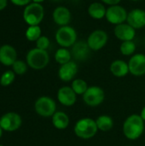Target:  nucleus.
I'll list each match as a JSON object with an SVG mask.
<instances>
[{
	"label": "nucleus",
	"instance_id": "nucleus-1",
	"mask_svg": "<svg viewBox=\"0 0 145 146\" xmlns=\"http://www.w3.org/2000/svg\"><path fill=\"white\" fill-rule=\"evenodd\" d=\"M123 134L130 140H136L139 139L144 131V121L140 115H131L124 121Z\"/></svg>",
	"mask_w": 145,
	"mask_h": 146
},
{
	"label": "nucleus",
	"instance_id": "nucleus-2",
	"mask_svg": "<svg viewBox=\"0 0 145 146\" xmlns=\"http://www.w3.org/2000/svg\"><path fill=\"white\" fill-rule=\"evenodd\" d=\"M73 132L78 138L82 139H90L93 138L98 132L96 120L89 117L79 119L73 127Z\"/></svg>",
	"mask_w": 145,
	"mask_h": 146
},
{
	"label": "nucleus",
	"instance_id": "nucleus-3",
	"mask_svg": "<svg viewBox=\"0 0 145 146\" xmlns=\"http://www.w3.org/2000/svg\"><path fill=\"white\" fill-rule=\"evenodd\" d=\"M26 62L31 68L34 70H41L47 67L50 62V56L47 50L38 48L31 49L26 56Z\"/></svg>",
	"mask_w": 145,
	"mask_h": 146
},
{
	"label": "nucleus",
	"instance_id": "nucleus-4",
	"mask_svg": "<svg viewBox=\"0 0 145 146\" xmlns=\"http://www.w3.org/2000/svg\"><path fill=\"white\" fill-rule=\"evenodd\" d=\"M44 17V9L41 3L32 2L23 10V20L28 26L39 25Z\"/></svg>",
	"mask_w": 145,
	"mask_h": 146
},
{
	"label": "nucleus",
	"instance_id": "nucleus-5",
	"mask_svg": "<svg viewBox=\"0 0 145 146\" xmlns=\"http://www.w3.org/2000/svg\"><path fill=\"white\" fill-rule=\"evenodd\" d=\"M55 38L58 45L68 49L78 41V34L74 27L68 25L60 27L56 30Z\"/></svg>",
	"mask_w": 145,
	"mask_h": 146
},
{
	"label": "nucleus",
	"instance_id": "nucleus-6",
	"mask_svg": "<svg viewBox=\"0 0 145 146\" xmlns=\"http://www.w3.org/2000/svg\"><path fill=\"white\" fill-rule=\"evenodd\" d=\"M34 110L35 112L42 117H52L56 112V104L50 97L42 96L35 101Z\"/></svg>",
	"mask_w": 145,
	"mask_h": 146
},
{
	"label": "nucleus",
	"instance_id": "nucleus-7",
	"mask_svg": "<svg viewBox=\"0 0 145 146\" xmlns=\"http://www.w3.org/2000/svg\"><path fill=\"white\" fill-rule=\"evenodd\" d=\"M85 104L90 107H97L105 99V92L103 89L97 86H89L87 91L82 95Z\"/></svg>",
	"mask_w": 145,
	"mask_h": 146
},
{
	"label": "nucleus",
	"instance_id": "nucleus-8",
	"mask_svg": "<svg viewBox=\"0 0 145 146\" xmlns=\"http://www.w3.org/2000/svg\"><path fill=\"white\" fill-rule=\"evenodd\" d=\"M128 11L121 5L116 4L109 6L107 8L105 19L107 21L112 25H119L124 22H126Z\"/></svg>",
	"mask_w": 145,
	"mask_h": 146
},
{
	"label": "nucleus",
	"instance_id": "nucleus-9",
	"mask_svg": "<svg viewBox=\"0 0 145 146\" xmlns=\"http://www.w3.org/2000/svg\"><path fill=\"white\" fill-rule=\"evenodd\" d=\"M109 41V34L102 29L92 31L87 37L86 42L92 51H98L105 47Z\"/></svg>",
	"mask_w": 145,
	"mask_h": 146
},
{
	"label": "nucleus",
	"instance_id": "nucleus-10",
	"mask_svg": "<svg viewBox=\"0 0 145 146\" xmlns=\"http://www.w3.org/2000/svg\"><path fill=\"white\" fill-rule=\"evenodd\" d=\"M21 125V116L15 112H7L0 117V127L4 132H15Z\"/></svg>",
	"mask_w": 145,
	"mask_h": 146
},
{
	"label": "nucleus",
	"instance_id": "nucleus-11",
	"mask_svg": "<svg viewBox=\"0 0 145 146\" xmlns=\"http://www.w3.org/2000/svg\"><path fill=\"white\" fill-rule=\"evenodd\" d=\"M129 72L134 76H143L145 74V55L137 53L131 56L128 62Z\"/></svg>",
	"mask_w": 145,
	"mask_h": 146
},
{
	"label": "nucleus",
	"instance_id": "nucleus-12",
	"mask_svg": "<svg viewBox=\"0 0 145 146\" xmlns=\"http://www.w3.org/2000/svg\"><path fill=\"white\" fill-rule=\"evenodd\" d=\"M71 54H72V57L78 62H84L86 61L90 56H91V52L92 51L86 40H78L72 47H71Z\"/></svg>",
	"mask_w": 145,
	"mask_h": 146
},
{
	"label": "nucleus",
	"instance_id": "nucleus-13",
	"mask_svg": "<svg viewBox=\"0 0 145 146\" xmlns=\"http://www.w3.org/2000/svg\"><path fill=\"white\" fill-rule=\"evenodd\" d=\"M114 34L115 38L121 42L133 40L136 37V29H134L127 22H124L115 26Z\"/></svg>",
	"mask_w": 145,
	"mask_h": 146
},
{
	"label": "nucleus",
	"instance_id": "nucleus-14",
	"mask_svg": "<svg viewBox=\"0 0 145 146\" xmlns=\"http://www.w3.org/2000/svg\"><path fill=\"white\" fill-rule=\"evenodd\" d=\"M79 68L74 61H70L60 66L58 69V77L63 82H69L74 80Z\"/></svg>",
	"mask_w": 145,
	"mask_h": 146
},
{
	"label": "nucleus",
	"instance_id": "nucleus-15",
	"mask_svg": "<svg viewBox=\"0 0 145 146\" xmlns=\"http://www.w3.org/2000/svg\"><path fill=\"white\" fill-rule=\"evenodd\" d=\"M52 19L53 21L59 27L68 26L72 19L71 11L66 6H57L52 12Z\"/></svg>",
	"mask_w": 145,
	"mask_h": 146
},
{
	"label": "nucleus",
	"instance_id": "nucleus-16",
	"mask_svg": "<svg viewBox=\"0 0 145 146\" xmlns=\"http://www.w3.org/2000/svg\"><path fill=\"white\" fill-rule=\"evenodd\" d=\"M126 22L134 29L138 30L145 27V10L136 8L128 12Z\"/></svg>",
	"mask_w": 145,
	"mask_h": 146
},
{
	"label": "nucleus",
	"instance_id": "nucleus-17",
	"mask_svg": "<svg viewBox=\"0 0 145 146\" xmlns=\"http://www.w3.org/2000/svg\"><path fill=\"white\" fill-rule=\"evenodd\" d=\"M57 99L59 103L66 107L74 105L77 101V94L73 92L71 86H62L57 92Z\"/></svg>",
	"mask_w": 145,
	"mask_h": 146
},
{
	"label": "nucleus",
	"instance_id": "nucleus-18",
	"mask_svg": "<svg viewBox=\"0 0 145 146\" xmlns=\"http://www.w3.org/2000/svg\"><path fill=\"white\" fill-rule=\"evenodd\" d=\"M17 60V51L10 44L0 46V63L3 66H12Z\"/></svg>",
	"mask_w": 145,
	"mask_h": 146
},
{
	"label": "nucleus",
	"instance_id": "nucleus-19",
	"mask_svg": "<svg viewBox=\"0 0 145 146\" xmlns=\"http://www.w3.org/2000/svg\"><path fill=\"white\" fill-rule=\"evenodd\" d=\"M109 70L111 74L117 78L125 77L130 73L128 62H126L125 61L121 59L113 61L109 66Z\"/></svg>",
	"mask_w": 145,
	"mask_h": 146
},
{
	"label": "nucleus",
	"instance_id": "nucleus-20",
	"mask_svg": "<svg viewBox=\"0 0 145 146\" xmlns=\"http://www.w3.org/2000/svg\"><path fill=\"white\" fill-rule=\"evenodd\" d=\"M107 8L102 2H93L87 8L89 16L94 20H102L105 18Z\"/></svg>",
	"mask_w": 145,
	"mask_h": 146
},
{
	"label": "nucleus",
	"instance_id": "nucleus-21",
	"mask_svg": "<svg viewBox=\"0 0 145 146\" xmlns=\"http://www.w3.org/2000/svg\"><path fill=\"white\" fill-rule=\"evenodd\" d=\"M52 125L54 127H56L58 130H64L69 126V116L62 112V111H56L53 115H52Z\"/></svg>",
	"mask_w": 145,
	"mask_h": 146
},
{
	"label": "nucleus",
	"instance_id": "nucleus-22",
	"mask_svg": "<svg viewBox=\"0 0 145 146\" xmlns=\"http://www.w3.org/2000/svg\"><path fill=\"white\" fill-rule=\"evenodd\" d=\"M96 123L98 130L102 132H109L114 127V121L112 117L107 115H102L96 120Z\"/></svg>",
	"mask_w": 145,
	"mask_h": 146
},
{
	"label": "nucleus",
	"instance_id": "nucleus-23",
	"mask_svg": "<svg viewBox=\"0 0 145 146\" xmlns=\"http://www.w3.org/2000/svg\"><path fill=\"white\" fill-rule=\"evenodd\" d=\"M54 57H55L56 62L60 65L65 64V63L72 61V58H73L71 51L68 48H63V47L59 48L56 51Z\"/></svg>",
	"mask_w": 145,
	"mask_h": 146
},
{
	"label": "nucleus",
	"instance_id": "nucleus-24",
	"mask_svg": "<svg viewBox=\"0 0 145 146\" xmlns=\"http://www.w3.org/2000/svg\"><path fill=\"white\" fill-rule=\"evenodd\" d=\"M26 38L31 42H36L42 36V29L38 26H29L25 32Z\"/></svg>",
	"mask_w": 145,
	"mask_h": 146
},
{
	"label": "nucleus",
	"instance_id": "nucleus-25",
	"mask_svg": "<svg viewBox=\"0 0 145 146\" xmlns=\"http://www.w3.org/2000/svg\"><path fill=\"white\" fill-rule=\"evenodd\" d=\"M137 46L133 40L123 41L120 45V52L125 56H132L135 54Z\"/></svg>",
	"mask_w": 145,
	"mask_h": 146
},
{
	"label": "nucleus",
	"instance_id": "nucleus-26",
	"mask_svg": "<svg viewBox=\"0 0 145 146\" xmlns=\"http://www.w3.org/2000/svg\"><path fill=\"white\" fill-rule=\"evenodd\" d=\"M72 89L77 95H83L88 89V84L82 79H74L71 85Z\"/></svg>",
	"mask_w": 145,
	"mask_h": 146
},
{
	"label": "nucleus",
	"instance_id": "nucleus-27",
	"mask_svg": "<svg viewBox=\"0 0 145 146\" xmlns=\"http://www.w3.org/2000/svg\"><path fill=\"white\" fill-rule=\"evenodd\" d=\"M15 75L16 74L14 73L13 70L5 71L4 73H3V74L0 77V85L4 87L10 86L14 82L15 79Z\"/></svg>",
	"mask_w": 145,
	"mask_h": 146
},
{
	"label": "nucleus",
	"instance_id": "nucleus-28",
	"mask_svg": "<svg viewBox=\"0 0 145 146\" xmlns=\"http://www.w3.org/2000/svg\"><path fill=\"white\" fill-rule=\"evenodd\" d=\"M11 67H12V70L14 71V73L15 74H17V75H22V74H24L27 71L28 65H27L26 62H24L22 60L17 59Z\"/></svg>",
	"mask_w": 145,
	"mask_h": 146
},
{
	"label": "nucleus",
	"instance_id": "nucleus-29",
	"mask_svg": "<svg viewBox=\"0 0 145 146\" xmlns=\"http://www.w3.org/2000/svg\"><path fill=\"white\" fill-rule=\"evenodd\" d=\"M35 43H36V48H38L44 50H47V49L50 47V41L49 38L46 36H43V35Z\"/></svg>",
	"mask_w": 145,
	"mask_h": 146
},
{
	"label": "nucleus",
	"instance_id": "nucleus-30",
	"mask_svg": "<svg viewBox=\"0 0 145 146\" xmlns=\"http://www.w3.org/2000/svg\"><path fill=\"white\" fill-rule=\"evenodd\" d=\"M11 3L16 6H26L32 3V0H10Z\"/></svg>",
	"mask_w": 145,
	"mask_h": 146
},
{
	"label": "nucleus",
	"instance_id": "nucleus-31",
	"mask_svg": "<svg viewBox=\"0 0 145 146\" xmlns=\"http://www.w3.org/2000/svg\"><path fill=\"white\" fill-rule=\"evenodd\" d=\"M100 1H101L103 4L109 5V6L120 4V3L121 2V0H100Z\"/></svg>",
	"mask_w": 145,
	"mask_h": 146
},
{
	"label": "nucleus",
	"instance_id": "nucleus-32",
	"mask_svg": "<svg viewBox=\"0 0 145 146\" xmlns=\"http://www.w3.org/2000/svg\"><path fill=\"white\" fill-rule=\"evenodd\" d=\"M8 4V0H0V11L4 9Z\"/></svg>",
	"mask_w": 145,
	"mask_h": 146
},
{
	"label": "nucleus",
	"instance_id": "nucleus-33",
	"mask_svg": "<svg viewBox=\"0 0 145 146\" xmlns=\"http://www.w3.org/2000/svg\"><path fill=\"white\" fill-rule=\"evenodd\" d=\"M140 116L142 117V119L144 120V121L145 122V106L141 110V114H140Z\"/></svg>",
	"mask_w": 145,
	"mask_h": 146
},
{
	"label": "nucleus",
	"instance_id": "nucleus-34",
	"mask_svg": "<svg viewBox=\"0 0 145 146\" xmlns=\"http://www.w3.org/2000/svg\"><path fill=\"white\" fill-rule=\"evenodd\" d=\"M45 0H32V2L33 3H42L43 2H44Z\"/></svg>",
	"mask_w": 145,
	"mask_h": 146
},
{
	"label": "nucleus",
	"instance_id": "nucleus-35",
	"mask_svg": "<svg viewBox=\"0 0 145 146\" xmlns=\"http://www.w3.org/2000/svg\"><path fill=\"white\" fill-rule=\"evenodd\" d=\"M3 128L0 127V139H1L2 136H3Z\"/></svg>",
	"mask_w": 145,
	"mask_h": 146
},
{
	"label": "nucleus",
	"instance_id": "nucleus-36",
	"mask_svg": "<svg viewBox=\"0 0 145 146\" xmlns=\"http://www.w3.org/2000/svg\"><path fill=\"white\" fill-rule=\"evenodd\" d=\"M128 1H131V2H139V1H142V0H128Z\"/></svg>",
	"mask_w": 145,
	"mask_h": 146
},
{
	"label": "nucleus",
	"instance_id": "nucleus-37",
	"mask_svg": "<svg viewBox=\"0 0 145 146\" xmlns=\"http://www.w3.org/2000/svg\"><path fill=\"white\" fill-rule=\"evenodd\" d=\"M52 1H54V2H60V1H62V0H52Z\"/></svg>",
	"mask_w": 145,
	"mask_h": 146
},
{
	"label": "nucleus",
	"instance_id": "nucleus-38",
	"mask_svg": "<svg viewBox=\"0 0 145 146\" xmlns=\"http://www.w3.org/2000/svg\"><path fill=\"white\" fill-rule=\"evenodd\" d=\"M0 146H4V145H1V144H0Z\"/></svg>",
	"mask_w": 145,
	"mask_h": 146
},
{
	"label": "nucleus",
	"instance_id": "nucleus-39",
	"mask_svg": "<svg viewBox=\"0 0 145 146\" xmlns=\"http://www.w3.org/2000/svg\"><path fill=\"white\" fill-rule=\"evenodd\" d=\"M126 146H131V145H126Z\"/></svg>",
	"mask_w": 145,
	"mask_h": 146
},
{
	"label": "nucleus",
	"instance_id": "nucleus-40",
	"mask_svg": "<svg viewBox=\"0 0 145 146\" xmlns=\"http://www.w3.org/2000/svg\"><path fill=\"white\" fill-rule=\"evenodd\" d=\"M144 45H145V40H144Z\"/></svg>",
	"mask_w": 145,
	"mask_h": 146
}]
</instances>
